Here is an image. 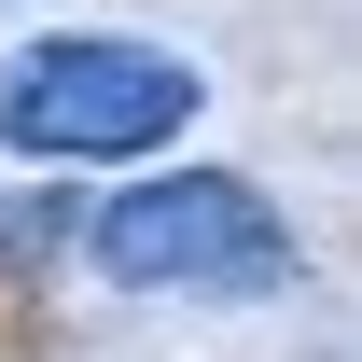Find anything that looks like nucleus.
<instances>
[{
  "label": "nucleus",
  "mask_w": 362,
  "mask_h": 362,
  "mask_svg": "<svg viewBox=\"0 0 362 362\" xmlns=\"http://www.w3.org/2000/svg\"><path fill=\"white\" fill-rule=\"evenodd\" d=\"M195 70L168 42H112V28H70V42H28L0 70V126L28 139V153H70V168H126L153 139L195 126Z\"/></svg>",
  "instance_id": "1"
},
{
  "label": "nucleus",
  "mask_w": 362,
  "mask_h": 362,
  "mask_svg": "<svg viewBox=\"0 0 362 362\" xmlns=\"http://www.w3.org/2000/svg\"><path fill=\"white\" fill-rule=\"evenodd\" d=\"M98 265L126 293H265V279H293V237L237 168H181L98 209Z\"/></svg>",
  "instance_id": "2"
}]
</instances>
